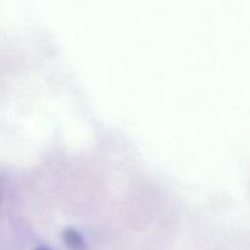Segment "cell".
Here are the masks:
<instances>
[{
	"label": "cell",
	"instance_id": "1",
	"mask_svg": "<svg viewBox=\"0 0 250 250\" xmlns=\"http://www.w3.org/2000/svg\"><path fill=\"white\" fill-rule=\"evenodd\" d=\"M63 242L71 250H85V242L82 234L73 229H68L63 232Z\"/></svg>",
	"mask_w": 250,
	"mask_h": 250
},
{
	"label": "cell",
	"instance_id": "2",
	"mask_svg": "<svg viewBox=\"0 0 250 250\" xmlns=\"http://www.w3.org/2000/svg\"><path fill=\"white\" fill-rule=\"evenodd\" d=\"M36 250H50V249H48V248H38V249H36Z\"/></svg>",
	"mask_w": 250,
	"mask_h": 250
}]
</instances>
